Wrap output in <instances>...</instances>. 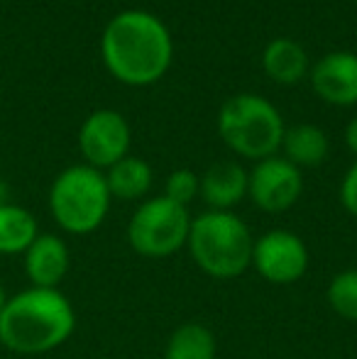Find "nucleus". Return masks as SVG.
<instances>
[{
  "mask_svg": "<svg viewBox=\"0 0 357 359\" xmlns=\"http://www.w3.org/2000/svg\"><path fill=\"white\" fill-rule=\"evenodd\" d=\"M8 194H10V191H8V184H5V181H0V205H3V203H10V201H8Z\"/></svg>",
  "mask_w": 357,
  "mask_h": 359,
  "instance_id": "4be33fe9",
  "label": "nucleus"
},
{
  "mask_svg": "<svg viewBox=\"0 0 357 359\" xmlns=\"http://www.w3.org/2000/svg\"><path fill=\"white\" fill-rule=\"evenodd\" d=\"M255 237L233 210H206L191 217L186 247L191 259L210 279H238L252 266Z\"/></svg>",
  "mask_w": 357,
  "mask_h": 359,
  "instance_id": "7ed1b4c3",
  "label": "nucleus"
},
{
  "mask_svg": "<svg viewBox=\"0 0 357 359\" xmlns=\"http://www.w3.org/2000/svg\"><path fill=\"white\" fill-rule=\"evenodd\" d=\"M72 255L62 237L57 235H37V240L25 252V274L37 288H59L69 274Z\"/></svg>",
  "mask_w": 357,
  "mask_h": 359,
  "instance_id": "9b49d317",
  "label": "nucleus"
},
{
  "mask_svg": "<svg viewBox=\"0 0 357 359\" xmlns=\"http://www.w3.org/2000/svg\"><path fill=\"white\" fill-rule=\"evenodd\" d=\"M262 69L279 86L299 83L304 76H309V54L299 42L289 37H276L264 47L262 52Z\"/></svg>",
  "mask_w": 357,
  "mask_h": 359,
  "instance_id": "ddd939ff",
  "label": "nucleus"
},
{
  "mask_svg": "<svg viewBox=\"0 0 357 359\" xmlns=\"http://www.w3.org/2000/svg\"><path fill=\"white\" fill-rule=\"evenodd\" d=\"M191 215L184 205L157 196L137 205L128 222V242L144 259H164L186 247Z\"/></svg>",
  "mask_w": 357,
  "mask_h": 359,
  "instance_id": "423d86ee",
  "label": "nucleus"
},
{
  "mask_svg": "<svg viewBox=\"0 0 357 359\" xmlns=\"http://www.w3.org/2000/svg\"><path fill=\"white\" fill-rule=\"evenodd\" d=\"M311 88L321 100L340 108L357 105V54L330 52L309 72Z\"/></svg>",
  "mask_w": 357,
  "mask_h": 359,
  "instance_id": "9d476101",
  "label": "nucleus"
},
{
  "mask_svg": "<svg viewBox=\"0 0 357 359\" xmlns=\"http://www.w3.org/2000/svg\"><path fill=\"white\" fill-rule=\"evenodd\" d=\"M286 125L267 98L255 93L233 95L218 113V135L238 156L262 161L281 149Z\"/></svg>",
  "mask_w": 357,
  "mask_h": 359,
  "instance_id": "20e7f679",
  "label": "nucleus"
},
{
  "mask_svg": "<svg viewBox=\"0 0 357 359\" xmlns=\"http://www.w3.org/2000/svg\"><path fill=\"white\" fill-rule=\"evenodd\" d=\"M5 301H8V296H5L3 286H0V313H3V308H5Z\"/></svg>",
  "mask_w": 357,
  "mask_h": 359,
  "instance_id": "5701e85b",
  "label": "nucleus"
},
{
  "mask_svg": "<svg viewBox=\"0 0 357 359\" xmlns=\"http://www.w3.org/2000/svg\"><path fill=\"white\" fill-rule=\"evenodd\" d=\"M325 298H328V306L333 308L335 316L357 323V269L338 271L330 279Z\"/></svg>",
  "mask_w": 357,
  "mask_h": 359,
  "instance_id": "a211bd4d",
  "label": "nucleus"
},
{
  "mask_svg": "<svg viewBox=\"0 0 357 359\" xmlns=\"http://www.w3.org/2000/svg\"><path fill=\"white\" fill-rule=\"evenodd\" d=\"M284 159H289L299 169H311L328 159L330 142L328 135L314 123H301L294 128H286L284 140H281Z\"/></svg>",
  "mask_w": 357,
  "mask_h": 359,
  "instance_id": "4468645a",
  "label": "nucleus"
},
{
  "mask_svg": "<svg viewBox=\"0 0 357 359\" xmlns=\"http://www.w3.org/2000/svg\"><path fill=\"white\" fill-rule=\"evenodd\" d=\"M130 142H133V133L128 120L110 108L93 110L79 130V151L83 156V164L98 171L110 169L120 159H125Z\"/></svg>",
  "mask_w": 357,
  "mask_h": 359,
  "instance_id": "1a4fd4ad",
  "label": "nucleus"
},
{
  "mask_svg": "<svg viewBox=\"0 0 357 359\" xmlns=\"http://www.w3.org/2000/svg\"><path fill=\"white\" fill-rule=\"evenodd\" d=\"M340 203L350 215L357 217V159L340 181Z\"/></svg>",
  "mask_w": 357,
  "mask_h": 359,
  "instance_id": "aec40b11",
  "label": "nucleus"
},
{
  "mask_svg": "<svg viewBox=\"0 0 357 359\" xmlns=\"http://www.w3.org/2000/svg\"><path fill=\"white\" fill-rule=\"evenodd\" d=\"M113 196L103 171L88 164L64 169L49 189V213L69 235H90L105 222Z\"/></svg>",
  "mask_w": 357,
  "mask_h": 359,
  "instance_id": "39448f33",
  "label": "nucleus"
},
{
  "mask_svg": "<svg viewBox=\"0 0 357 359\" xmlns=\"http://www.w3.org/2000/svg\"><path fill=\"white\" fill-rule=\"evenodd\" d=\"M304 194V176L284 156H267L255 161L252 171H248V196L264 213H286L299 203Z\"/></svg>",
  "mask_w": 357,
  "mask_h": 359,
  "instance_id": "6e6552de",
  "label": "nucleus"
},
{
  "mask_svg": "<svg viewBox=\"0 0 357 359\" xmlns=\"http://www.w3.org/2000/svg\"><path fill=\"white\" fill-rule=\"evenodd\" d=\"M164 359H215V337L201 323H184L172 332Z\"/></svg>",
  "mask_w": 357,
  "mask_h": 359,
  "instance_id": "f3484780",
  "label": "nucleus"
},
{
  "mask_svg": "<svg viewBox=\"0 0 357 359\" xmlns=\"http://www.w3.org/2000/svg\"><path fill=\"white\" fill-rule=\"evenodd\" d=\"M198 196L208 210H233L248 196V171L238 161H215L201 176Z\"/></svg>",
  "mask_w": 357,
  "mask_h": 359,
  "instance_id": "f8f14e48",
  "label": "nucleus"
},
{
  "mask_svg": "<svg viewBox=\"0 0 357 359\" xmlns=\"http://www.w3.org/2000/svg\"><path fill=\"white\" fill-rule=\"evenodd\" d=\"M201 194V176L194 174L191 169H177L167 176L164 184V198L174 201L177 205H189Z\"/></svg>",
  "mask_w": 357,
  "mask_h": 359,
  "instance_id": "6ab92c4d",
  "label": "nucleus"
},
{
  "mask_svg": "<svg viewBox=\"0 0 357 359\" xmlns=\"http://www.w3.org/2000/svg\"><path fill=\"white\" fill-rule=\"evenodd\" d=\"M355 250H357V242H355Z\"/></svg>",
  "mask_w": 357,
  "mask_h": 359,
  "instance_id": "b1692460",
  "label": "nucleus"
},
{
  "mask_svg": "<svg viewBox=\"0 0 357 359\" xmlns=\"http://www.w3.org/2000/svg\"><path fill=\"white\" fill-rule=\"evenodd\" d=\"M345 144H348L350 154L357 159V115L348 123V128H345Z\"/></svg>",
  "mask_w": 357,
  "mask_h": 359,
  "instance_id": "412c9836",
  "label": "nucleus"
},
{
  "mask_svg": "<svg viewBox=\"0 0 357 359\" xmlns=\"http://www.w3.org/2000/svg\"><path fill=\"white\" fill-rule=\"evenodd\" d=\"M37 217L18 203L0 205V255H25L37 240Z\"/></svg>",
  "mask_w": 357,
  "mask_h": 359,
  "instance_id": "dca6fc26",
  "label": "nucleus"
},
{
  "mask_svg": "<svg viewBox=\"0 0 357 359\" xmlns=\"http://www.w3.org/2000/svg\"><path fill=\"white\" fill-rule=\"evenodd\" d=\"M100 57L115 81L144 88L164 79L174 59L169 27L147 10L113 15L100 34Z\"/></svg>",
  "mask_w": 357,
  "mask_h": 359,
  "instance_id": "f257e3e1",
  "label": "nucleus"
},
{
  "mask_svg": "<svg viewBox=\"0 0 357 359\" xmlns=\"http://www.w3.org/2000/svg\"><path fill=\"white\" fill-rule=\"evenodd\" d=\"M252 266L267 284L291 286L309 271V247L291 230H269L252 245Z\"/></svg>",
  "mask_w": 357,
  "mask_h": 359,
  "instance_id": "0eeeda50",
  "label": "nucleus"
},
{
  "mask_svg": "<svg viewBox=\"0 0 357 359\" xmlns=\"http://www.w3.org/2000/svg\"><path fill=\"white\" fill-rule=\"evenodd\" d=\"M105 184L113 198L118 201H140L147 196V191L152 189V166L140 156H125L118 164H113L110 169L103 171Z\"/></svg>",
  "mask_w": 357,
  "mask_h": 359,
  "instance_id": "2eb2a0df",
  "label": "nucleus"
},
{
  "mask_svg": "<svg viewBox=\"0 0 357 359\" xmlns=\"http://www.w3.org/2000/svg\"><path fill=\"white\" fill-rule=\"evenodd\" d=\"M76 330V313L59 288L29 286L5 301L0 345L15 355H44L62 347Z\"/></svg>",
  "mask_w": 357,
  "mask_h": 359,
  "instance_id": "f03ea898",
  "label": "nucleus"
}]
</instances>
